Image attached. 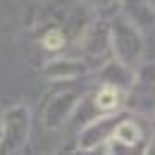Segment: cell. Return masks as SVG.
<instances>
[{"mask_svg": "<svg viewBox=\"0 0 155 155\" xmlns=\"http://www.w3.org/2000/svg\"><path fill=\"white\" fill-rule=\"evenodd\" d=\"M110 45L115 60L131 69L143 58V34L122 15H115L110 19Z\"/></svg>", "mask_w": 155, "mask_h": 155, "instance_id": "1", "label": "cell"}, {"mask_svg": "<svg viewBox=\"0 0 155 155\" xmlns=\"http://www.w3.org/2000/svg\"><path fill=\"white\" fill-rule=\"evenodd\" d=\"M124 110L146 117L155 115V64H143L136 69L124 91Z\"/></svg>", "mask_w": 155, "mask_h": 155, "instance_id": "2", "label": "cell"}, {"mask_svg": "<svg viewBox=\"0 0 155 155\" xmlns=\"http://www.w3.org/2000/svg\"><path fill=\"white\" fill-rule=\"evenodd\" d=\"M29 134V112L24 107L10 110L2 119V134H0V155H19L21 146Z\"/></svg>", "mask_w": 155, "mask_h": 155, "instance_id": "3", "label": "cell"}, {"mask_svg": "<svg viewBox=\"0 0 155 155\" xmlns=\"http://www.w3.org/2000/svg\"><path fill=\"white\" fill-rule=\"evenodd\" d=\"M122 112H107V115H98L96 119H91L81 134H79V148H98V146H105L107 138L112 136L117 122L122 119Z\"/></svg>", "mask_w": 155, "mask_h": 155, "instance_id": "4", "label": "cell"}, {"mask_svg": "<svg viewBox=\"0 0 155 155\" xmlns=\"http://www.w3.org/2000/svg\"><path fill=\"white\" fill-rule=\"evenodd\" d=\"M119 10H122V17H127L141 34H150L155 29L153 0H119Z\"/></svg>", "mask_w": 155, "mask_h": 155, "instance_id": "5", "label": "cell"}, {"mask_svg": "<svg viewBox=\"0 0 155 155\" xmlns=\"http://www.w3.org/2000/svg\"><path fill=\"white\" fill-rule=\"evenodd\" d=\"M84 50L98 60H103L105 55L112 53V45H110V21L98 19L96 24L86 26V31H84Z\"/></svg>", "mask_w": 155, "mask_h": 155, "instance_id": "6", "label": "cell"}, {"mask_svg": "<svg viewBox=\"0 0 155 155\" xmlns=\"http://www.w3.org/2000/svg\"><path fill=\"white\" fill-rule=\"evenodd\" d=\"M77 103H79V93H74V91H67V93H60V96L53 98L48 103V107H45V124H48V129H60L69 119V115L74 112Z\"/></svg>", "mask_w": 155, "mask_h": 155, "instance_id": "7", "label": "cell"}, {"mask_svg": "<svg viewBox=\"0 0 155 155\" xmlns=\"http://www.w3.org/2000/svg\"><path fill=\"white\" fill-rule=\"evenodd\" d=\"M93 105L100 115L119 112V110H124V91L115 84H103L93 96Z\"/></svg>", "mask_w": 155, "mask_h": 155, "instance_id": "8", "label": "cell"}, {"mask_svg": "<svg viewBox=\"0 0 155 155\" xmlns=\"http://www.w3.org/2000/svg\"><path fill=\"white\" fill-rule=\"evenodd\" d=\"M110 138H115V141H122V143H143L146 141V131H143V127L131 119V117H122L119 122H117L115 131Z\"/></svg>", "mask_w": 155, "mask_h": 155, "instance_id": "9", "label": "cell"}, {"mask_svg": "<svg viewBox=\"0 0 155 155\" xmlns=\"http://www.w3.org/2000/svg\"><path fill=\"white\" fill-rule=\"evenodd\" d=\"M86 72V64L77 60H55L45 67V77L48 79H74L81 77Z\"/></svg>", "mask_w": 155, "mask_h": 155, "instance_id": "10", "label": "cell"}, {"mask_svg": "<svg viewBox=\"0 0 155 155\" xmlns=\"http://www.w3.org/2000/svg\"><path fill=\"white\" fill-rule=\"evenodd\" d=\"M43 48L45 50H50V53H58V50H62L64 48V43H67V36L60 31V29H50V31H45L43 34Z\"/></svg>", "mask_w": 155, "mask_h": 155, "instance_id": "11", "label": "cell"}, {"mask_svg": "<svg viewBox=\"0 0 155 155\" xmlns=\"http://www.w3.org/2000/svg\"><path fill=\"white\" fill-rule=\"evenodd\" d=\"M86 2H91L100 12H105V10H119V0H86Z\"/></svg>", "mask_w": 155, "mask_h": 155, "instance_id": "12", "label": "cell"}, {"mask_svg": "<svg viewBox=\"0 0 155 155\" xmlns=\"http://www.w3.org/2000/svg\"><path fill=\"white\" fill-rule=\"evenodd\" d=\"M143 155H155V134L150 138H146V148H143Z\"/></svg>", "mask_w": 155, "mask_h": 155, "instance_id": "13", "label": "cell"}, {"mask_svg": "<svg viewBox=\"0 0 155 155\" xmlns=\"http://www.w3.org/2000/svg\"><path fill=\"white\" fill-rule=\"evenodd\" d=\"M79 155H105V146H98V148H81V153Z\"/></svg>", "mask_w": 155, "mask_h": 155, "instance_id": "14", "label": "cell"}, {"mask_svg": "<svg viewBox=\"0 0 155 155\" xmlns=\"http://www.w3.org/2000/svg\"><path fill=\"white\" fill-rule=\"evenodd\" d=\"M58 155H74V148H62Z\"/></svg>", "mask_w": 155, "mask_h": 155, "instance_id": "15", "label": "cell"}, {"mask_svg": "<svg viewBox=\"0 0 155 155\" xmlns=\"http://www.w3.org/2000/svg\"><path fill=\"white\" fill-rule=\"evenodd\" d=\"M0 134H2V122H0Z\"/></svg>", "mask_w": 155, "mask_h": 155, "instance_id": "16", "label": "cell"}]
</instances>
